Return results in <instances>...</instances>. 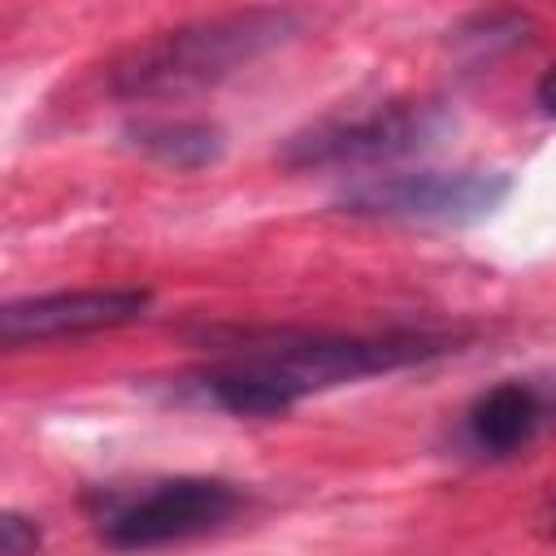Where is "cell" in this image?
<instances>
[{
    "label": "cell",
    "mask_w": 556,
    "mask_h": 556,
    "mask_svg": "<svg viewBox=\"0 0 556 556\" xmlns=\"http://www.w3.org/2000/svg\"><path fill=\"white\" fill-rule=\"evenodd\" d=\"M460 334L426 330V326H391V330H226L213 334V352L239 356L265 378H274L295 404L313 391H330L356 378L395 374L434 356L456 352Z\"/></svg>",
    "instance_id": "1"
},
{
    "label": "cell",
    "mask_w": 556,
    "mask_h": 556,
    "mask_svg": "<svg viewBox=\"0 0 556 556\" xmlns=\"http://www.w3.org/2000/svg\"><path fill=\"white\" fill-rule=\"evenodd\" d=\"M300 30V17L287 9H235L182 22L139 43L130 56L113 65V91L126 100L152 96H187L230 78L256 56L274 52Z\"/></svg>",
    "instance_id": "2"
},
{
    "label": "cell",
    "mask_w": 556,
    "mask_h": 556,
    "mask_svg": "<svg viewBox=\"0 0 556 556\" xmlns=\"http://www.w3.org/2000/svg\"><path fill=\"white\" fill-rule=\"evenodd\" d=\"M91 530L113 552H156L204 539L248 508V491L230 478L178 473L143 482H109L87 500Z\"/></svg>",
    "instance_id": "3"
},
{
    "label": "cell",
    "mask_w": 556,
    "mask_h": 556,
    "mask_svg": "<svg viewBox=\"0 0 556 556\" xmlns=\"http://www.w3.org/2000/svg\"><path fill=\"white\" fill-rule=\"evenodd\" d=\"M513 191L508 174L491 169H421V174H387L356 182L339 195V208L352 217L374 222H404V226H473L491 217Z\"/></svg>",
    "instance_id": "4"
},
{
    "label": "cell",
    "mask_w": 556,
    "mask_h": 556,
    "mask_svg": "<svg viewBox=\"0 0 556 556\" xmlns=\"http://www.w3.org/2000/svg\"><path fill=\"white\" fill-rule=\"evenodd\" d=\"M443 130V109L430 100H387L352 117H326L287 139V169H356L408 156Z\"/></svg>",
    "instance_id": "5"
},
{
    "label": "cell",
    "mask_w": 556,
    "mask_h": 556,
    "mask_svg": "<svg viewBox=\"0 0 556 556\" xmlns=\"http://www.w3.org/2000/svg\"><path fill=\"white\" fill-rule=\"evenodd\" d=\"M556 434V374L504 378L478 391L452 426V452L465 460H513Z\"/></svg>",
    "instance_id": "6"
},
{
    "label": "cell",
    "mask_w": 556,
    "mask_h": 556,
    "mask_svg": "<svg viewBox=\"0 0 556 556\" xmlns=\"http://www.w3.org/2000/svg\"><path fill=\"white\" fill-rule=\"evenodd\" d=\"M148 308H152L148 287H87V291L26 295L0 308V343L26 348L43 339H65V334L117 330V326L139 321Z\"/></svg>",
    "instance_id": "7"
},
{
    "label": "cell",
    "mask_w": 556,
    "mask_h": 556,
    "mask_svg": "<svg viewBox=\"0 0 556 556\" xmlns=\"http://www.w3.org/2000/svg\"><path fill=\"white\" fill-rule=\"evenodd\" d=\"M122 139L169 169H204L226 148L222 130L200 117H139L122 130Z\"/></svg>",
    "instance_id": "8"
},
{
    "label": "cell",
    "mask_w": 556,
    "mask_h": 556,
    "mask_svg": "<svg viewBox=\"0 0 556 556\" xmlns=\"http://www.w3.org/2000/svg\"><path fill=\"white\" fill-rule=\"evenodd\" d=\"M39 543H43V530L35 526V517L13 508L0 517V556H35Z\"/></svg>",
    "instance_id": "9"
},
{
    "label": "cell",
    "mask_w": 556,
    "mask_h": 556,
    "mask_svg": "<svg viewBox=\"0 0 556 556\" xmlns=\"http://www.w3.org/2000/svg\"><path fill=\"white\" fill-rule=\"evenodd\" d=\"M534 104L547 113V117H556V61L543 70V78L534 83Z\"/></svg>",
    "instance_id": "10"
},
{
    "label": "cell",
    "mask_w": 556,
    "mask_h": 556,
    "mask_svg": "<svg viewBox=\"0 0 556 556\" xmlns=\"http://www.w3.org/2000/svg\"><path fill=\"white\" fill-rule=\"evenodd\" d=\"M547 530H552V539H556V500H552V513H547Z\"/></svg>",
    "instance_id": "11"
}]
</instances>
